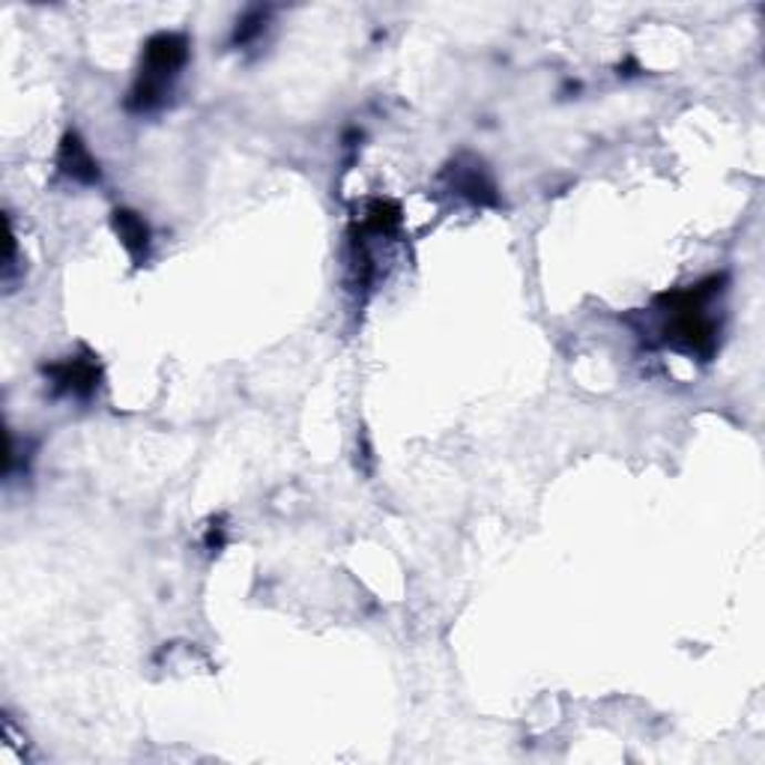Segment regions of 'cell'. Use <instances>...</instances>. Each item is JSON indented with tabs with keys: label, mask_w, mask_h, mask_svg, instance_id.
Segmentation results:
<instances>
[{
	"label": "cell",
	"mask_w": 765,
	"mask_h": 765,
	"mask_svg": "<svg viewBox=\"0 0 765 765\" xmlns=\"http://www.w3.org/2000/svg\"><path fill=\"white\" fill-rule=\"evenodd\" d=\"M186 63H189V40L183 33H156L144 45L141 72L132 84L126 105L138 114L162 108Z\"/></svg>",
	"instance_id": "6da1fadb"
},
{
	"label": "cell",
	"mask_w": 765,
	"mask_h": 765,
	"mask_svg": "<svg viewBox=\"0 0 765 765\" xmlns=\"http://www.w3.org/2000/svg\"><path fill=\"white\" fill-rule=\"evenodd\" d=\"M42 374L51 380V389L58 395L90 397L100 389L102 365L100 356H93L90 350H84L81 356H70L63 359V362H54V365H45Z\"/></svg>",
	"instance_id": "7a4b0ae2"
},
{
	"label": "cell",
	"mask_w": 765,
	"mask_h": 765,
	"mask_svg": "<svg viewBox=\"0 0 765 765\" xmlns=\"http://www.w3.org/2000/svg\"><path fill=\"white\" fill-rule=\"evenodd\" d=\"M446 177H452V189L473 204H497V186H494V179L482 162L469 159V165H464V159H457L446 170Z\"/></svg>",
	"instance_id": "3957f363"
},
{
	"label": "cell",
	"mask_w": 765,
	"mask_h": 765,
	"mask_svg": "<svg viewBox=\"0 0 765 765\" xmlns=\"http://www.w3.org/2000/svg\"><path fill=\"white\" fill-rule=\"evenodd\" d=\"M58 168L60 174H66V177L75 179V183H87V186L100 183V165L90 156L87 144H84L75 132H66L63 141H60Z\"/></svg>",
	"instance_id": "277c9868"
},
{
	"label": "cell",
	"mask_w": 765,
	"mask_h": 765,
	"mask_svg": "<svg viewBox=\"0 0 765 765\" xmlns=\"http://www.w3.org/2000/svg\"><path fill=\"white\" fill-rule=\"evenodd\" d=\"M111 225H114V230H117L120 242H123V249L130 251L132 260H135V263H144L149 251L147 221L141 219L138 213H132V209H114Z\"/></svg>",
	"instance_id": "5b68a950"
},
{
	"label": "cell",
	"mask_w": 765,
	"mask_h": 765,
	"mask_svg": "<svg viewBox=\"0 0 765 765\" xmlns=\"http://www.w3.org/2000/svg\"><path fill=\"white\" fill-rule=\"evenodd\" d=\"M269 21V10H260V7H255V10H249L242 19L237 21V30H234V45H249V42H255L263 33V28H267Z\"/></svg>",
	"instance_id": "8992f818"
}]
</instances>
